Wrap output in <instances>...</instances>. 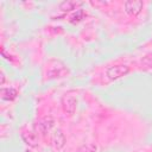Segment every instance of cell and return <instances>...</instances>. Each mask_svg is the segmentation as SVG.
<instances>
[{"label":"cell","instance_id":"cell-1","mask_svg":"<svg viewBox=\"0 0 152 152\" xmlns=\"http://www.w3.org/2000/svg\"><path fill=\"white\" fill-rule=\"evenodd\" d=\"M129 71H131L129 66H127L125 64H118V65L109 66L106 71V76L109 81H115V80H119V78L128 75Z\"/></svg>","mask_w":152,"mask_h":152},{"label":"cell","instance_id":"cell-2","mask_svg":"<svg viewBox=\"0 0 152 152\" xmlns=\"http://www.w3.org/2000/svg\"><path fill=\"white\" fill-rule=\"evenodd\" d=\"M62 104H63V110L69 114V115H72L76 110V107H77V97L75 94L72 93H68L63 96V100H62Z\"/></svg>","mask_w":152,"mask_h":152},{"label":"cell","instance_id":"cell-3","mask_svg":"<svg viewBox=\"0 0 152 152\" xmlns=\"http://www.w3.org/2000/svg\"><path fill=\"white\" fill-rule=\"evenodd\" d=\"M124 7H125V12L131 15V17H137L142 7H144V2L142 1H137V0H129V1H126L124 4Z\"/></svg>","mask_w":152,"mask_h":152},{"label":"cell","instance_id":"cell-4","mask_svg":"<svg viewBox=\"0 0 152 152\" xmlns=\"http://www.w3.org/2000/svg\"><path fill=\"white\" fill-rule=\"evenodd\" d=\"M52 144L56 150H62L65 145V137L61 129H56L52 135Z\"/></svg>","mask_w":152,"mask_h":152},{"label":"cell","instance_id":"cell-5","mask_svg":"<svg viewBox=\"0 0 152 152\" xmlns=\"http://www.w3.org/2000/svg\"><path fill=\"white\" fill-rule=\"evenodd\" d=\"M53 124H55V121H53L51 118H46V119H44L43 121H40V122L37 125V129H38L42 134H46V133L53 127Z\"/></svg>","mask_w":152,"mask_h":152},{"label":"cell","instance_id":"cell-6","mask_svg":"<svg viewBox=\"0 0 152 152\" xmlns=\"http://www.w3.org/2000/svg\"><path fill=\"white\" fill-rule=\"evenodd\" d=\"M17 90L14 88H4L1 90V97L5 101H12L17 97Z\"/></svg>","mask_w":152,"mask_h":152},{"label":"cell","instance_id":"cell-7","mask_svg":"<svg viewBox=\"0 0 152 152\" xmlns=\"http://www.w3.org/2000/svg\"><path fill=\"white\" fill-rule=\"evenodd\" d=\"M80 5H81V2H76V1H64V2L61 4L59 8H61L62 11L66 12V11L75 10V8H76L77 6H80Z\"/></svg>","mask_w":152,"mask_h":152},{"label":"cell","instance_id":"cell-8","mask_svg":"<svg viewBox=\"0 0 152 152\" xmlns=\"http://www.w3.org/2000/svg\"><path fill=\"white\" fill-rule=\"evenodd\" d=\"M21 138L24 139V141L28 145H36V135L32 133V132H23L21 133Z\"/></svg>","mask_w":152,"mask_h":152},{"label":"cell","instance_id":"cell-9","mask_svg":"<svg viewBox=\"0 0 152 152\" xmlns=\"http://www.w3.org/2000/svg\"><path fill=\"white\" fill-rule=\"evenodd\" d=\"M141 66L144 69H152V52L146 53L142 58H141Z\"/></svg>","mask_w":152,"mask_h":152},{"label":"cell","instance_id":"cell-10","mask_svg":"<svg viewBox=\"0 0 152 152\" xmlns=\"http://www.w3.org/2000/svg\"><path fill=\"white\" fill-rule=\"evenodd\" d=\"M96 151H97V146L95 144L90 142V144H86V145L81 146L77 152H96Z\"/></svg>","mask_w":152,"mask_h":152},{"label":"cell","instance_id":"cell-11","mask_svg":"<svg viewBox=\"0 0 152 152\" xmlns=\"http://www.w3.org/2000/svg\"><path fill=\"white\" fill-rule=\"evenodd\" d=\"M83 17H84L83 10H77V12L74 13V14L70 17V21H71V23H78L80 20L83 19Z\"/></svg>","mask_w":152,"mask_h":152},{"label":"cell","instance_id":"cell-12","mask_svg":"<svg viewBox=\"0 0 152 152\" xmlns=\"http://www.w3.org/2000/svg\"><path fill=\"white\" fill-rule=\"evenodd\" d=\"M25 152H31V151H25Z\"/></svg>","mask_w":152,"mask_h":152}]
</instances>
